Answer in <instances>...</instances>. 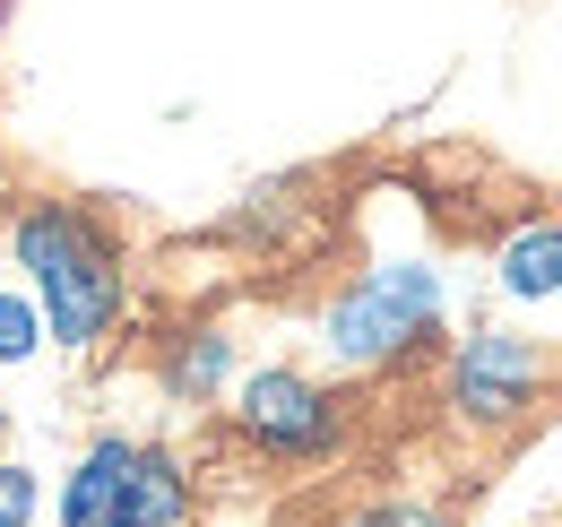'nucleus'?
Wrapping results in <instances>:
<instances>
[{"mask_svg":"<svg viewBox=\"0 0 562 527\" xmlns=\"http://www.w3.org/2000/svg\"><path fill=\"white\" fill-rule=\"evenodd\" d=\"M165 390L182 406H209V397L234 390V337L225 329H182L165 346Z\"/></svg>","mask_w":562,"mask_h":527,"instance_id":"0eeeda50","label":"nucleus"},{"mask_svg":"<svg viewBox=\"0 0 562 527\" xmlns=\"http://www.w3.org/2000/svg\"><path fill=\"white\" fill-rule=\"evenodd\" d=\"M53 519L61 527H182L191 519V467L173 459L165 441L104 433V441H87L78 467L61 475Z\"/></svg>","mask_w":562,"mask_h":527,"instance_id":"7ed1b4c3","label":"nucleus"},{"mask_svg":"<svg viewBox=\"0 0 562 527\" xmlns=\"http://www.w3.org/2000/svg\"><path fill=\"white\" fill-rule=\"evenodd\" d=\"M35 346H44V312H35L26 294H9V285H0V363H26Z\"/></svg>","mask_w":562,"mask_h":527,"instance_id":"6e6552de","label":"nucleus"},{"mask_svg":"<svg viewBox=\"0 0 562 527\" xmlns=\"http://www.w3.org/2000/svg\"><path fill=\"white\" fill-rule=\"evenodd\" d=\"M234 433L260 450V459H329L338 441H347V406L329 381H312V372H294V363H260V372H243V390H234Z\"/></svg>","mask_w":562,"mask_h":527,"instance_id":"20e7f679","label":"nucleus"},{"mask_svg":"<svg viewBox=\"0 0 562 527\" xmlns=\"http://www.w3.org/2000/svg\"><path fill=\"white\" fill-rule=\"evenodd\" d=\"M9 251H18L26 285H35V312H44L53 346L87 355L95 337H113V321H122V251H113V234L87 208H70V199L18 208Z\"/></svg>","mask_w":562,"mask_h":527,"instance_id":"f257e3e1","label":"nucleus"},{"mask_svg":"<svg viewBox=\"0 0 562 527\" xmlns=\"http://www.w3.org/2000/svg\"><path fill=\"white\" fill-rule=\"evenodd\" d=\"M441 390L468 424H519L546 390V346L519 329H468V337H450Z\"/></svg>","mask_w":562,"mask_h":527,"instance_id":"39448f33","label":"nucleus"},{"mask_svg":"<svg viewBox=\"0 0 562 527\" xmlns=\"http://www.w3.org/2000/svg\"><path fill=\"white\" fill-rule=\"evenodd\" d=\"M35 511H44V484H35V467L0 459V527H35Z\"/></svg>","mask_w":562,"mask_h":527,"instance_id":"1a4fd4ad","label":"nucleus"},{"mask_svg":"<svg viewBox=\"0 0 562 527\" xmlns=\"http://www.w3.org/2000/svg\"><path fill=\"white\" fill-rule=\"evenodd\" d=\"M441 312H450L441 268L372 260L329 294L321 346H329V363H347V372H390V363H407V355H424V346L441 337Z\"/></svg>","mask_w":562,"mask_h":527,"instance_id":"f03ea898","label":"nucleus"},{"mask_svg":"<svg viewBox=\"0 0 562 527\" xmlns=\"http://www.w3.org/2000/svg\"><path fill=\"white\" fill-rule=\"evenodd\" d=\"M338 527H441V511H424V502H363Z\"/></svg>","mask_w":562,"mask_h":527,"instance_id":"9d476101","label":"nucleus"},{"mask_svg":"<svg viewBox=\"0 0 562 527\" xmlns=\"http://www.w3.org/2000/svg\"><path fill=\"white\" fill-rule=\"evenodd\" d=\"M493 285L510 303H562V216H528L502 234L493 251Z\"/></svg>","mask_w":562,"mask_h":527,"instance_id":"423d86ee","label":"nucleus"}]
</instances>
